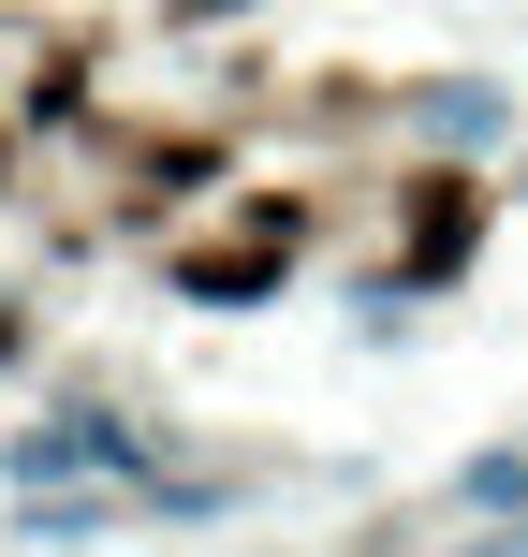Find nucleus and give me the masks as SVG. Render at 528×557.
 I'll return each instance as SVG.
<instances>
[{
	"instance_id": "nucleus-1",
	"label": "nucleus",
	"mask_w": 528,
	"mask_h": 557,
	"mask_svg": "<svg viewBox=\"0 0 528 557\" xmlns=\"http://www.w3.org/2000/svg\"><path fill=\"white\" fill-rule=\"evenodd\" d=\"M484 264V176L470 162H426L396 191V294H441V278Z\"/></svg>"
},
{
	"instance_id": "nucleus-2",
	"label": "nucleus",
	"mask_w": 528,
	"mask_h": 557,
	"mask_svg": "<svg viewBox=\"0 0 528 557\" xmlns=\"http://www.w3.org/2000/svg\"><path fill=\"white\" fill-rule=\"evenodd\" d=\"M294 278V235H221V250H176V294H206V308H250V294H279Z\"/></svg>"
},
{
	"instance_id": "nucleus-3",
	"label": "nucleus",
	"mask_w": 528,
	"mask_h": 557,
	"mask_svg": "<svg viewBox=\"0 0 528 557\" xmlns=\"http://www.w3.org/2000/svg\"><path fill=\"white\" fill-rule=\"evenodd\" d=\"M412 117H426L441 147H500V88H484V74H441V88H412Z\"/></svg>"
},
{
	"instance_id": "nucleus-4",
	"label": "nucleus",
	"mask_w": 528,
	"mask_h": 557,
	"mask_svg": "<svg viewBox=\"0 0 528 557\" xmlns=\"http://www.w3.org/2000/svg\"><path fill=\"white\" fill-rule=\"evenodd\" d=\"M147 191H221V133H162L147 147Z\"/></svg>"
},
{
	"instance_id": "nucleus-5",
	"label": "nucleus",
	"mask_w": 528,
	"mask_h": 557,
	"mask_svg": "<svg viewBox=\"0 0 528 557\" xmlns=\"http://www.w3.org/2000/svg\"><path fill=\"white\" fill-rule=\"evenodd\" d=\"M0 367H15V308H0Z\"/></svg>"
}]
</instances>
